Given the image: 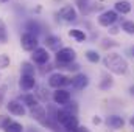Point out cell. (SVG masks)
Instances as JSON below:
<instances>
[{"label": "cell", "mask_w": 134, "mask_h": 132, "mask_svg": "<svg viewBox=\"0 0 134 132\" xmlns=\"http://www.w3.org/2000/svg\"><path fill=\"white\" fill-rule=\"evenodd\" d=\"M103 65L106 67L108 71H111L114 75H119V76H122V75H125L128 71V61L119 53L106 55L103 58Z\"/></svg>", "instance_id": "obj_1"}, {"label": "cell", "mask_w": 134, "mask_h": 132, "mask_svg": "<svg viewBox=\"0 0 134 132\" xmlns=\"http://www.w3.org/2000/svg\"><path fill=\"white\" fill-rule=\"evenodd\" d=\"M56 120H58V123L69 132H75L78 129V126H80L78 117H76L75 113L66 110L64 107H61V109L56 110Z\"/></svg>", "instance_id": "obj_2"}, {"label": "cell", "mask_w": 134, "mask_h": 132, "mask_svg": "<svg viewBox=\"0 0 134 132\" xmlns=\"http://www.w3.org/2000/svg\"><path fill=\"white\" fill-rule=\"evenodd\" d=\"M72 84V78H67L64 73L61 71H55L48 76V86L53 87L55 90L56 89H63L64 86H70Z\"/></svg>", "instance_id": "obj_3"}, {"label": "cell", "mask_w": 134, "mask_h": 132, "mask_svg": "<svg viewBox=\"0 0 134 132\" xmlns=\"http://www.w3.org/2000/svg\"><path fill=\"white\" fill-rule=\"evenodd\" d=\"M76 59V51L70 47H63L59 51H56V62L59 64H72Z\"/></svg>", "instance_id": "obj_4"}, {"label": "cell", "mask_w": 134, "mask_h": 132, "mask_svg": "<svg viewBox=\"0 0 134 132\" xmlns=\"http://www.w3.org/2000/svg\"><path fill=\"white\" fill-rule=\"evenodd\" d=\"M117 19H119V14L114 9H104L101 14H98V17H97L98 25L106 27V28H109L111 25H114L117 22Z\"/></svg>", "instance_id": "obj_5"}, {"label": "cell", "mask_w": 134, "mask_h": 132, "mask_svg": "<svg viewBox=\"0 0 134 132\" xmlns=\"http://www.w3.org/2000/svg\"><path fill=\"white\" fill-rule=\"evenodd\" d=\"M20 45L25 51H31L33 53L36 48H39V40H37V36L30 33H24L20 36Z\"/></svg>", "instance_id": "obj_6"}, {"label": "cell", "mask_w": 134, "mask_h": 132, "mask_svg": "<svg viewBox=\"0 0 134 132\" xmlns=\"http://www.w3.org/2000/svg\"><path fill=\"white\" fill-rule=\"evenodd\" d=\"M6 109H8L9 113H13L16 117H24L27 113V107H25V104L20 99H11V101H8Z\"/></svg>", "instance_id": "obj_7"}, {"label": "cell", "mask_w": 134, "mask_h": 132, "mask_svg": "<svg viewBox=\"0 0 134 132\" xmlns=\"http://www.w3.org/2000/svg\"><path fill=\"white\" fill-rule=\"evenodd\" d=\"M58 16L64 20V22H75L78 19V13L72 5H64L63 8H59Z\"/></svg>", "instance_id": "obj_8"}, {"label": "cell", "mask_w": 134, "mask_h": 132, "mask_svg": "<svg viewBox=\"0 0 134 132\" xmlns=\"http://www.w3.org/2000/svg\"><path fill=\"white\" fill-rule=\"evenodd\" d=\"M53 101H55V104H58V106H61V107H64L66 104L70 103V92L67 90V89H56L55 92H53Z\"/></svg>", "instance_id": "obj_9"}, {"label": "cell", "mask_w": 134, "mask_h": 132, "mask_svg": "<svg viewBox=\"0 0 134 132\" xmlns=\"http://www.w3.org/2000/svg\"><path fill=\"white\" fill-rule=\"evenodd\" d=\"M31 59H33L34 64H39V65H44L50 61V55H48V50L47 48H36L33 53H31Z\"/></svg>", "instance_id": "obj_10"}, {"label": "cell", "mask_w": 134, "mask_h": 132, "mask_svg": "<svg viewBox=\"0 0 134 132\" xmlns=\"http://www.w3.org/2000/svg\"><path fill=\"white\" fill-rule=\"evenodd\" d=\"M30 115H31L33 120H36L37 123H41L42 126H45V123H47V109L42 104H37L36 107L30 109Z\"/></svg>", "instance_id": "obj_11"}, {"label": "cell", "mask_w": 134, "mask_h": 132, "mask_svg": "<svg viewBox=\"0 0 134 132\" xmlns=\"http://www.w3.org/2000/svg\"><path fill=\"white\" fill-rule=\"evenodd\" d=\"M89 76L87 75H84V73H76L73 78H72V87L75 89V90H84L87 86H89Z\"/></svg>", "instance_id": "obj_12"}, {"label": "cell", "mask_w": 134, "mask_h": 132, "mask_svg": "<svg viewBox=\"0 0 134 132\" xmlns=\"http://www.w3.org/2000/svg\"><path fill=\"white\" fill-rule=\"evenodd\" d=\"M104 123H106V126H108V128H111V129H114V131L123 129V126H125V120H123V117L115 115V113L108 115V117H106V120H104Z\"/></svg>", "instance_id": "obj_13"}, {"label": "cell", "mask_w": 134, "mask_h": 132, "mask_svg": "<svg viewBox=\"0 0 134 132\" xmlns=\"http://www.w3.org/2000/svg\"><path fill=\"white\" fill-rule=\"evenodd\" d=\"M19 86L22 90L25 92H30L36 87V78L34 76H28V75H20V79H19Z\"/></svg>", "instance_id": "obj_14"}, {"label": "cell", "mask_w": 134, "mask_h": 132, "mask_svg": "<svg viewBox=\"0 0 134 132\" xmlns=\"http://www.w3.org/2000/svg\"><path fill=\"white\" fill-rule=\"evenodd\" d=\"M61 37H58V36H53V34H48L47 37H45V45H47V50H52V51H59L63 47H61Z\"/></svg>", "instance_id": "obj_15"}, {"label": "cell", "mask_w": 134, "mask_h": 132, "mask_svg": "<svg viewBox=\"0 0 134 132\" xmlns=\"http://www.w3.org/2000/svg\"><path fill=\"white\" fill-rule=\"evenodd\" d=\"M131 9H133V6H131V3L128 0H117L114 3V11L117 14H123L125 16V14H130Z\"/></svg>", "instance_id": "obj_16"}, {"label": "cell", "mask_w": 134, "mask_h": 132, "mask_svg": "<svg viewBox=\"0 0 134 132\" xmlns=\"http://www.w3.org/2000/svg\"><path fill=\"white\" fill-rule=\"evenodd\" d=\"M20 101L25 104V107H30V109H33V107H36L39 104V99L36 98V95H33V93H25L20 98Z\"/></svg>", "instance_id": "obj_17"}, {"label": "cell", "mask_w": 134, "mask_h": 132, "mask_svg": "<svg viewBox=\"0 0 134 132\" xmlns=\"http://www.w3.org/2000/svg\"><path fill=\"white\" fill-rule=\"evenodd\" d=\"M112 86H114V79H112V76L108 75V73H103L101 81H100V84H98L100 90H109Z\"/></svg>", "instance_id": "obj_18"}, {"label": "cell", "mask_w": 134, "mask_h": 132, "mask_svg": "<svg viewBox=\"0 0 134 132\" xmlns=\"http://www.w3.org/2000/svg\"><path fill=\"white\" fill-rule=\"evenodd\" d=\"M69 36L73 37L76 42H86V40H87V34L84 33L83 30H78V28H72V30H69Z\"/></svg>", "instance_id": "obj_19"}, {"label": "cell", "mask_w": 134, "mask_h": 132, "mask_svg": "<svg viewBox=\"0 0 134 132\" xmlns=\"http://www.w3.org/2000/svg\"><path fill=\"white\" fill-rule=\"evenodd\" d=\"M25 33H30V34H34V36H39V33L42 31L41 30V25L36 22V20H28L27 23H25Z\"/></svg>", "instance_id": "obj_20"}, {"label": "cell", "mask_w": 134, "mask_h": 132, "mask_svg": "<svg viewBox=\"0 0 134 132\" xmlns=\"http://www.w3.org/2000/svg\"><path fill=\"white\" fill-rule=\"evenodd\" d=\"M20 75H28V76H34L36 75V68L31 62L25 61L20 64Z\"/></svg>", "instance_id": "obj_21"}, {"label": "cell", "mask_w": 134, "mask_h": 132, "mask_svg": "<svg viewBox=\"0 0 134 132\" xmlns=\"http://www.w3.org/2000/svg\"><path fill=\"white\" fill-rule=\"evenodd\" d=\"M3 131H5V132H24V126H22L19 121L11 120V121L3 128Z\"/></svg>", "instance_id": "obj_22"}, {"label": "cell", "mask_w": 134, "mask_h": 132, "mask_svg": "<svg viewBox=\"0 0 134 132\" xmlns=\"http://www.w3.org/2000/svg\"><path fill=\"white\" fill-rule=\"evenodd\" d=\"M76 5H78L80 11H81L83 14H89V13L92 11V6H94V5L89 3V0H76Z\"/></svg>", "instance_id": "obj_23"}, {"label": "cell", "mask_w": 134, "mask_h": 132, "mask_svg": "<svg viewBox=\"0 0 134 132\" xmlns=\"http://www.w3.org/2000/svg\"><path fill=\"white\" fill-rule=\"evenodd\" d=\"M84 56H86V59L89 61V62H92V64H97V62H100V55L97 53V50H87L86 53H84Z\"/></svg>", "instance_id": "obj_24"}, {"label": "cell", "mask_w": 134, "mask_h": 132, "mask_svg": "<svg viewBox=\"0 0 134 132\" xmlns=\"http://www.w3.org/2000/svg\"><path fill=\"white\" fill-rule=\"evenodd\" d=\"M122 30L130 36H134V20H123L122 22Z\"/></svg>", "instance_id": "obj_25"}, {"label": "cell", "mask_w": 134, "mask_h": 132, "mask_svg": "<svg viewBox=\"0 0 134 132\" xmlns=\"http://www.w3.org/2000/svg\"><path fill=\"white\" fill-rule=\"evenodd\" d=\"M0 42L2 44L8 42V31H6V25L3 20H0Z\"/></svg>", "instance_id": "obj_26"}, {"label": "cell", "mask_w": 134, "mask_h": 132, "mask_svg": "<svg viewBox=\"0 0 134 132\" xmlns=\"http://www.w3.org/2000/svg\"><path fill=\"white\" fill-rule=\"evenodd\" d=\"M101 47H103L104 50L114 48V47H119V42H115V40H112V39H109V37H104V39L101 40Z\"/></svg>", "instance_id": "obj_27"}, {"label": "cell", "mask_w": 134, "mask_h": 132, "mask_svg": "<svg viewBox=\"0 0 134 132\" xmlns=\"http://www.w3.org/2000/svg\"><path fill=\"white\" fill-rule=\"evenodd\" d=\"M34 95H36V98L39 101H48V95H45V87H42V86L37 87V92Z\"/></svg>", "instance_id": "obj_28"}, {"label": "cell", "mask_w": 134, "mask_h": 132, "mask_svg": "<svg viewBox=\"0 0 134 132\" xmlns=\"http://www.w3.org/2000/svg\"><path fill=\"white\" fill-rule=\"evenodd\" d=\"M9 65V56L8 55H0V68H6Z\"/></svg>", "instance_id": "obj_29"}, {"label": "cell", "mask_w": 134, "mask_h": 132, "mask_svg": "<svg viewBox=\"0 0 134 132\" xmlns=\"http://www.w3.org/2000/svg\"><path fill=\"white\" fill-rule=\"evenodd\" d=\"M11 121V118L9 117H5V115H0V129H3L8 123Z\"/></svg>", "instance_id": "obj_30"}, {"label": "cell", "mask_w": 134, "mask_h": 132, "mask_svg": "<svg viewBox=\"0 0 134 132\" xmlns=\"http://www.w3.org/2000/svg\"><path fill=\"white\" fill-rule=\"evenodd\" d=\"M119 31H120V28L117 25H111L109 27V34H119Z\"/></svg>", "instance_id": "obj_31"}, {"label": "cell", "mask_w": 134, "mask_h": 132, "mask_svg": "<svg viewBox=\"0 0 134 132\" xmlns=\"http://www.w3.org/2000/svg\"><path fill=\"white\" fill-rule=\"evenodd\" d=\"M5 90H6V87L3 86V87H0V106H2V103H3V98H5Z\"/></svg>", "instance_id": "obj_32"}, {"label": "cell", "mask_w": 134, "mask_h": 132, "mask_svg": "<svg viewBox=\"0 0 134 132\" xmlns=\"http://www.w3.org/2000/svg\"><path fill=\"white\" fill-rule=\"evenodd\" d=\"M101 121H103V120H101L100 117H97V115H95V117L92 118V123H94V124H100Z\"/></svg>", "instance_id": "obj_33"}, {"label": "cell", "mask_w": 134, "mask_h": 132, "mask_svg": "<svg viewBox=\"0 0 134 132\" xmlns=\"http://www.w3.org/2000/svg\"><path fill=\"white\" fill-rule=\"evenodd\" d=\"M75 132H91V131H89L86 126H78V129H76Z\"/></svg>", "instance_id": "obj_34"}, {"label": "cell", "mask_w": 134, "mask_h": 132, "mask_svg": "<svg viewBox=\"0 0 134 132\" xmlns=\"http://www.w3.org/2000/svg\"><path fill=\"white\" fill-rule=\"evenodd\" d=\"M128 53H130V56H131V58H134V45L128 48Z\"/></svg>", "instance_id": "obj_35"}, {"label": "cell", "mask_w": 134, "mask_h": 132, "mask_svg": "<svg viewBox=\"0 0 134 132\" xmlns=\"http://www.w3.org/2000/svg\"><path fill=\"white\" fill-rule=\"evenodd\" d=\"M128 92H130V95H133V97H134V84H131V86H130Z\"/></svg>", "instance_id": "obj_36"}, {"label": "cell", "mask_w": 134, "mask_h": 132, "mask_svg": "<svg viewBox=\"0 0 134 132\" xmlns=\"http://www.w3.org/2000/svg\"><path fill=\"white\" fill-rule=\"evenodd\" d=\"M130 124L134 128V115H131V117H130Z\"/></svg>", "instance_id": "obj_37"}]
</instances>
